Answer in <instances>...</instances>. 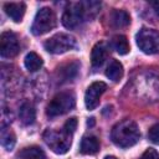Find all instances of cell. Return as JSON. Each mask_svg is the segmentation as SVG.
Instances as JSON below:
<instances>
[{
	"instance_id": "4",
	"label": "cell",
	"mask_w": 159,
	"mask_h": 159,
	"mask_svg": "<svg viewBox=\"0 0 159 159\" xmlns=\"http://www.w3.org/2000/svg\"><path fill=\"white\" fill-rule=\"evenodd\" d=\"M56 26V15L52 9L50 7H42L37 11L32 26H31V32L36 36L43 35Z\"/></svg>"
},
{
	"instance_id": "21",
	"label": "cell",
	"mask_w": 159,
	"mask_h": 159,
	"mask_svg": "<svg viewBox=\"0 0 159 159\" xmlns=\"http://www.w3.org/2000/svg\"><path fill=\"white\" fill-rule=\"evenodd\" d=\"M148 138L152 143L154 144H158L159 145V124H154L149 128V132H148Z\"/></svg>"
},
{
	"instance_id": "12",
	"label": "cell",
	"mask_w": 159,
	"mask_h": 159,
	"mask_svg": "<svg viewBox=\"0 0 159 159\" xmlns=\"http://www.w3.org/2000/svg\"><path fill=\"white\" fill-rule=\"evenodd\" d=\"M19 118L22 124L30 125L36 119V111L31 102H24L19 109Z\"/></svg>"
},
{
	"instance_id": "20",
	"label": "cell",
	"mask_w": 159,
	"mask_h": 159,
	"mask_svg": "<svg viewBox=\"0 0 159 159\" xmlns=\"http://www.w3.org/2000/svg\"><path fill=\"white\" fill-rule=\"evenodd\" d=\"M15 143H16V137H15L14 132L10 128L2 127V129H1V145L6 150H11L15 147Z\"/></svg>"
},
{
	"instance_id": "11",
	"label": "cell",
	"mask_w": 159,
	"mask_h": 159,
	"mask_svg": "<svg viewBox=\"0 0 159 159\" xmlns=\"http://www.w3.org/2000/svg\"><path fill=\"white\" fill-rule=\"evenodd\" d=\"M107 46L104 42H98L93 46L91 52V62L93 67H101L107 58Z\"/></svg>"
},
{
	"instance_id": "24",
	"label": "cell",
	"mask_w": 159,
	"mask_h": 159,
	"mask_svg": "<svg viewBox=\"0 0 159 159\" xmlns=\"http://www.w3.org/2000/svg\"><path fill=\"white\" fill-rule=\"evenodd\" d=\"M150 5L153 6V9H154L155 14L159 16V1H150Z\"/></svg>"
},
{
	"instance_id": "15",
	"label": "cell",
	"mask_w": 159,
	"mask_h": 159,
	"mask_svg": "<svg viewBox=\"0 0 159 159\" xmlns=\"http://www.w3.org/2000/svg\"><path fill=\"white\" fill-rule=\"evenodd\" d=\"M19 158L20 159H46V154L40 147L31 145V147L24 148L19 153Z\"/></svg>"
},
{
	"instance_id": "13",
	"label": "cell",
	"mask_w": 159,
	"mask_h": 159,
	"mask_svg": "<svg viewBox=\"0 0 159 159\" xmlns=\"http://www.w3.org/2000/svg\"><path fill=\"white\" fill-rule=\"evenodd\" d=\"M80 150L82 154H96L99 150V142L94 135H86L81 140Z\"/></svg>"
},
{
	"instance_id": "2",
	"label": "cell",
	"mask_w": 159,
	"mask_h": 159,
	"mask_svg": "<svg viewBox=\"0 0 159 159\" xmlns=\"http://www.w3.org/2000/svg\"><path fill=\"white\" fill-rule=\"evenodd\" d=\"M72 135L66 133L63 129H46L43 133V140L47 147L56 154H65L68 152L72 142Z\"/></svg>"
},
{
	"instance_id": "9",
	"label": "cell",
	"mask_w": 159,
	"mask_h": 159,
	"mask_svg": "<svg viewBox=\"0 0 159 159\" xmlns=\"http://www.w3.org/2000/svg\"><path fill=\"white\" fill-rule=\"evenodd\" d=\"M107 89V84L102 81L93 82L88 86L84 93V104L88 111H93L99 104V98Z\"/></svg>"
},
{
	"instance_id": "1",
	"label": "cell",
	"mask_w": 159,
	"mask_h": 159,
	"mask_svg": "<svg viewBox=\"0 0 159 159\" xmlns=\"http://www.w3.org/2000/svg\"><path fill=\"white\" fill-rule=\"evenodd\" d=\"M111 138L116 145L120 148H129L138 143L140 139V132L135 122L124 119L113 127Z\"/></svg>"
},
{
	"instance_id": "19",
	"label": "cell",
	"mask_w": 159,
	"mask_h": 159,
	"mask_svg": "<svg viewBox=\"0 0 159 159\" xmlns=\"http://www.w3.org/2000/svg\"><path fill=\"white\" fill-rule=\"evenodd\" d=\"M112 47L119 55H127L129 52V42L124 35H116L112 39Z\"/></svg>"
},
{
	"instance_id": "7",
	"label": "cell",
	"mask_w": 159,
	"mask_h": 159,
	"mask_svg": "<svg viewBox=\"0 0 159 159\" xmlns=\"http://www.w3.org/2000/svg\"><path fill=\"white\" fill-rule=\"evenodd\" d=\"M86 19L83 2H70L67 7L65 9V12L62 15V24L67 29H76L81 25V22Z\"/></svg>"
},
{
	"instance_id": "5",
	"label": "cell",
	"mask_w": 159,
	"mask_h": 159,
	"mask_svg": "<svg viewBox=\"0 0 159 159\" xmlns=\"http://www.w3.org/2000/svg\"><path fill=\"white\" fill-rule=\"evenodd\" d=\"M43 47L47 52L58 55V53H63L66 51L75 48L76 47V40L70 34L58 32V34L51 36L48 40H46L43 43Z\"/></svg>"
},
{
	"instance_id": "3",
	"label": "cell",
	"mask_w": 159,
	"mask_h": 159,
	"mask_svg": "<svg viewBox=\"0 0 159 159\" xmlns=\"http://www.w3.org/2000/svg\"><path fill=\"white\" fill-rule=\"evenodd\" d=\"M76 106V97L72 92L57 93L47 106L46 113L48 117H57L70 112Z\"/></svg>"
},
{
	"instance_id": "23",
	"label": "cell",
	"mask_w": 159,
	"mask_h": 159,
	"mask_svg": "<svg viewBox=\"0 0 159 159\" xmlns=\"http://www.w3.org/2000/svg\"><path fill=\"white\" fill-rule=\"evenodd\" d=\"M140 159H159V153H158L155 149L149 148V149H147V150L142 154Z\"/></svg>"
},
{
	"instance_id": "22",
	"label": "cell",
	"mask_w": 159,
	"mask_h": 159,
	"mask_svg": "<svg viewBox=\"0 0 159 159\" xmlns=\"http://www.w3.org/2000/svg\"><path fill=\"white\" fill-rule=\"evenodd\" d=\"M76 128H77V119L73 117V118H70V119L66 120V123H65V125H63L62 129H63L66 133H68V134L72 135V134L75 133Z\"/></svg>"
},
{
	"instance_id": "8",
	"label": "cell",
	"mask_w": 159,
	"mask_h": 159,
	"mask_svg": "<svg viewBox=\"0 0 159 159\" xmlns=\"http://www.w3.org/2000/svg\"><path fill=\"white\" fill-rule=\"evenodd\" d=\"M20 50L17 37L11 31H5L0 36V55L1 57H14Z\"/></svg>"
},
{
	"instance_id": "6",
	"label": "cell",
	"mask_w": 159,
	"mask_h": 159,
	"mask_svg": "<svg viewBox=\"0 0 159 159\" xmlns=\"http://www.w3.org/2000/svg\"><path fill=\"white\" fill-rule=\"evenodd\" d=\"M138 47L147 55L159 52V32L153 29L143 27L135 36Z\"/></svg>"
},
{
	"instance_id": "18",
	"label": "cell",
	"mask_w": 159,
	"mask_h": 159,
	"mask_svg": "<svg viewBox=\"0 0 159 159\" xmlns=\"http://www.w3.org/2000/svg\"><path fill=\"white\" fill-rule=\"evenodd\" d=\"M78 68H80V63L77 61H73V62H70V63L62 66L60 68V75L62 76L63 81H71L77 76Z\"/></svg>"
},
{
	"instance_id": "17",
	"label": "cell",
	"mask_w": 159,
	"mask_h": 159,
	"mask_svg": "<svg viewBox=\"0 0 159 159\" xmlns=\"http://www.w3.org/2000/svg\"><path fill=\"white\" fill-rule=\"evenodd\" d=\"M111 21L116 27H124L129 25L130 16L125 10H114L111 15Z\"/></svg>"
},
{
	"instance_id": "14",
	"label": "cell",
	"mask_w": 159,
	"mask_h": 159,
	"mask_svg": "<svg viewBox=\"0 0 159 159\" xmlns=\"http://www.w3.org/2000/svg\"><path fill=\"white\" fill-rule=\"evenodd\" d=\"M106 76L109 80H112L114 82H118L123 76V66H122V63L119 61H117V60H112L109 62V65L107 66Z\"/></svg>"
},
{
	"instance_id": "25",
	"label": "cell",
	"mask_w": 159,
	"mask_h": 159,
	"mask_svg": "<svg viewBox=\"0 0 159 159\" xmlns=\"http://www.w3.org/2000/svg\"><path fill=\"white\" fill-rule=\"evenodd\" d=\"M104 159H117L116 157H113V155H108V157H106Z\"/></svg>"
},
{
	"instance_id": "10",
	"label": "cell",
	"mask_w": 159,
	"mask_h": 159,
	"mask_svg": "<svg viewBox=\"0 0 159 159\" xmlns=\"http://www.w3.org/2000/svg\"><path fill=\"white\" fill-rule=\"evenodd\" d=\"M4 10L6 15L15 22H20L25 15L26 5L24 2H5Z\"/></svg>"
},
{
	"instance_id": "16",
	"label": "cell",
	"mask_w": 159,
	"mask_h": 159,
	"mask_svg": "<svg viewBox=\"0 0 159 159\" xmlns=\"http://www.w3.org/2000/svg\"><path fill=\"white\" fill-rule=\"evenodd\" d=\"M24 63H25V67L30 72H36V71H39L42 67V63L43 62H42V58L36 52H29L25 56Z\"/></svg>"
}]
</instances>
